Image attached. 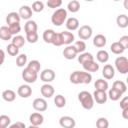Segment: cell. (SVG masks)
<instances>
[{"instance_id": "obj_13", "label": "cell", "mask_w": 128, "mask_h": 128, "mask_svg": "<svg viewBox=\"0 0 128 128\" xmlns=\"http://www.w3.org/2000/svg\"><path fill=\"white\" fill-rule=\"evenodd\" d=\"M40 91H41V94H42V96L44 98H51L54 95V92H55L54 91V87L52 85L48 84V83L42 85Z\"/></svg>"}, {"instance_id": "obj_20", "label": "cell", "mask_w": 128, "mask_h": 128, "mask_svg": "<svg viewBox=\"0 0 128 128\" xmlns=\"http://www.w3.org/2000/svg\"><path fill=\"white\" fill-rule=\"evenodd\" d=\"M2 98L7 102H13L16 98V93L11 89L4 90L2 92Z\"/></svg>"}, {"instance_id": "obj_43", "label": "cell", "mask_w": 128, "mask_h": 128, "mask_svg": "<svg viewBox=\"0 0 128 128\" xmlns=\"http://www.w3.org/2000/svg\"><path fill=\"white\" fill-rule=\"evenodd\" d=\"M31 9H32V11H34V12H41V11H43V9H44V4H43V2H41V1H35L33 4H32V7H31Z\"/></svg>"}, {"instance_id": "obj_16", "label": "cell", "mask_w": 128, "mask_h": 128, "mask_svg": "<svg viewBox=\"0 0 128 128\" xmlns=\"http://www.w3.org/2000/svg\"><path fill=\"white\" fill-rule=\"evenodd\" d=\"M82 66H83V69L87 72H97L99 70V64L97 62H95L94 60L87 61V62L83 63Z\"/></svg>"}, {"instance_id": "obj_46", "label": "cell", "mask_w": 128, "mask_h": 128, "mask_svg": "<svg viewBox=\"0 0 128 128\" xmlns=\"http://www.w3.org/2000/svg\"><path fill=\"white\" fill-rule=\"evenodd\" d=\"M62 4V0H47V6L49 8H59Z\"/></svg>"}, {"instance_id": "obj_25", "label": "cell", "mask_w": 128, "mask_h": 128, "mask_svg": "<svg viewBox=\"0 0 128 128\" xmlns=\"http://www.w3.org/2000/svg\"><path fill=\"white\" fill-rule=\"evenodd\" d=\"M24 31L25 33L29 32H36L37 31V24L34 20H28L26 24L24 25Z\"/></svg>"}, {"instance_id": "obj_41", "label": "cell", "mask_w": 128, "mask_h": 128, "mask_svg": "<svg viewBox=\"0 0 128 128\" xmlns=\"http://www.w3.org/2000/svg\"><path fill=\"white\" fill-rule=\"evenodd\" d=\"M26 40L29 43H36L38 41V33L36 32H29L26 33Z\"/></svg>"}, {"instance_id": "obj_17", "label": "cell", "mask_w": 128, "mask_h": 128, "mask_svg": "<svg viewBox=\"0 0 128 128\" xmlns=\"http://www.w3.org/2000/svg\"><path fill=\"white\" fill-rule=\"evenodd\" d=\"M102 75L105 79H112L115 75V70H114V67L110 64H106L104 67H103V70H102Z\"/></svg>"}, {"instance_id": "obj_32", "label": "cell", "mask_w": 128, "mask_h": 128, "mask_svg": "<svg viewBox=\"0 0 128 128\" xmlns=\"http://www.w3.org/2000/svg\"><path fill=\"white\" fill-rule=\"evenodd\" d=\"M54 104L58 108H63L66 105V99H65V97L63 95H61V94L56 95L54 97Z\"/></svg>"}, {"instance_id": "obj_26", "label": "cell", "mask_w": 128, "mask_h": 128, "mask_svg": "<svg viewBox=\"0 0 128 128\" xmlns=\"http://www.w3.org/2000/svg\"><path fill=\"white\" fill-rule=\"evenodd\" d=\"M55 31L53 29H46L44 32H43V40L46 42V43H52V40L54 38V35H55Z\"/></svg>"}, {"instance_id": "obj_11", "label": "cell", "mask_w": 128, "mask_h": 128, "mask_svg": "<svg viewBox=\"0 0 128 128\" xmlns=\"http://www.w3.org/2000/svg\"><path fill=\"white\" fill-rule=\"evenodd\" d=\"M40 79L46 83L52 82L55 79V72L52 69H44L40 74Z\"/></svg>"}, {"instance_id": "obj_28", "label": "cell", "mask_w": 128, "mask_h": 128, "mask_svg": "<svg viewBox=\"0 0 128 128\" xmlns=\"http://www.w3.org/2000/svg\"><path fill=\"white\" fill-rule=\"evenodd\" d=\"M110 50L112 51V53L118 55V54H122V53L124 52L125 49H124V47L117 41V42H114V43L111 44V46H110Z\"/></svg>"}, {"instance_id": "obj_6", "label": "cell", "mask_w": 128, "mask_h": 128, "mask_svg": "<svg viewBox=\"0 0 128 128\" xmlns=\"http://www.w3.org/2000/svg\"><path fill=\"white\" fill-rule=\"evenodd\" d=\"M78 36L81 40H87L92 36V28L89 25H83L78 30Z\"/></svg>"}, {"instance_id": "obj_48", "label": "cell", "mask_w": 128, "mask_h": 128, "mask_svg": "<svg viewBox=\"0 0 128 128\" xmlns=\"http://www.w3.org/2000/svg\"><path fill=\"white\" fill-rule=\"evenodd\" d=\"M26 127V125H25V123H23V122H16V123H13V124H10L9 125V128H25Z\"/></svg>"}, {"instance_id": "obj_3", "label": "cell", "mask_w": 128, "mask_h": 128, "mask_svg": "<svg viewBox=\"0 0 128 128\" xmlns=\"http://www.w3.org/2000/svg\"><path fill=\"white\" fill-rule=\"evenodd\" d=\"M67 19V10L64 8H59L54 11L51 16V22L55 26H61Z\"/></svg>"}, {"instance_id": "obj_4", "label": "cell", "mask_w": 128, "mask_h": 128, "mask_svg": "<svg viewBox=\"0 0 128 128\" xmlns=\"http://www.w3.org/2000/svg\"><path fill=\"white\" fill-rule=\"evenodd\" d=\"M115 67L121 74H126L128 72V59L125 56H119L115 60Z\"/></svg>"}, {"instance_id": "obj_5", "label": "cell", "mask_w": 128, "mask_h": 128, "mask_svg": "<svg viewBox=\"0 0 128 128\" xmlns=\"http://www.w3.org/2000/svg\"><path fill=\"white\" fill-rule=\"evenodd\" d=\"M22 78L27 83H34L38 78V73H36L26 67L22 72Z\"/></svg>"}, {"instance_id": "obj_49", "label": "cell", "mask_w": 128, "mask_h": 128, "mask_svg": "<svg viewBox=\"0 0 128 128\" xmlns=\"http://www.w3.org/2000/svg\"><path fill=\"white\" fill-rule=\"evenodd\" d=\"M120 108L124 109V108H128V97H123L122 100L120 101Z\"/></svg>"}, {"instance_id": "obj_21", "label": "cell", "mask_w": 128, "mask_h": 128, "mask_svg": "<svg viewBox=\"0 0 128 128\" xmlns=\"http://www.w3.org/2000/svg\"><path fill=\"white\" fill-rule=\"evenodd\" d=\"M0 39L4 40V41H8L12 39V34L9 31L8 26H2L0 28Z\"/></svg>"}, {"instance_id": "obj_7", "label": "cell", "mask_w": 128, "mask_h": 128, "mask_svg": "<svg viewBox=\"0 0 128 128\" xmlns=\"http://www.w3.org/2000/svg\"><path fill=\"white\" fill-rule=\"evenodd\" d=\"M92 96H93L94 102H96L98 104H104L108 99L106 91H102V90H96L95 89V91H94Z\"/></svg>"}, {"instance_id": "obj_24", "label": "cell", "mask_w": 128, "mask_h": 128, "mask_svg": "<svg viewBox=\"0 0 128 128\" xmlns=\"http://www.w3.org/2000/svg\"><path fill=\"white\" fill-rule=\"evenodd\" d=\"M61 35H62V39H63V44L70 45L74 41V35L72 32L63 31V32H61Z\"/></svg>"}, {"instance_id": "obj_31", "label": "cell", "mask_w": 128, "mask_h": 128, "mask_svg": "<svg viewBox=\"0 0 128 128\" xmlns=\"http://www.w3.org/2000/svg\"><path fill=\"white\" fill-rule=\"evenodd\" d=\"M122 93L120 92V91H118V90H116V89H114V88H111L110 90H109V92H108V94H107V96L112 100V101H117V100H119L121 97H122Z\"/></svg>"}, {"instance_id": "obj_12", "label": "cell", "mask_w": 128, "mask_h": 128, "mask_svg": "<svg viewBox=\"0 0 128 128\" xmlns=\"http://www.w3.org/2000/svg\"><path fill=\"white\" fill-rule=\"evenodd\" d=\"M59 124L61 127L64 128H73L76 125V122L74 120V118L70 117V116H62L59 119Z\"/></svg>"}, {"instance_id": "obj_9", "label": "cell", "mask_w": 128, "mask_h": 128, "mask_svg": "<svg viewBox=\"0 0 128 128\" xmlns=\"http://www.w3.org/2000/svg\"><path fill=\"white\" fill-rule=\"evenodd\" d=\"M29 121L31 123V127H38L40 126L43 121H44V117L41 113H38V112H35V113H32L29 117Z\"/></svg>"}, {"instance_id": "obj_47", "label": "cell", "mask_w": 128, "mask_h": 128, "mask_svg": "<svg viewBox=\"0 0 128 128\" xmlns=\"http://www.w3.org/2000/svg\"><path fill=\"white\" fill-rule=\"evenodd\" d=\"M118 42L124 47V49H127V48H128V36H127V35L122 36V37L119 39Z\"/></svg>"}, {"instance_id": "obj_23", "label": "cell", "mask_w": 128, "mask_h": 128, "mask_svg": "<svg viewBox=\"0 0 128 128\" xmlns=\"http://www.w3.org/2000/svg\"><path fill=\"white\" fill-rule=\"evenodd\" d=\"M116 23L120 28H126L128 26V16L126 14L118 15L116 18Z\"/></svg>"}, {"instance_id": "obj_50", "label": "cell", "mask_w": 128, "mask_h": 128, "mask_svg": "<svg viewBox=\"0 0 128 128\" xmlns=\"http://www.w3.org/2000/svg\"><path fill=\"white\" fill-rule=\"evenodd\" d=\"M4 60H5V52L0 49V66L4 63Z\"/></svg>"}, {"instance_id": "obj_38", "label": "cell", "mask_w": 128, "mask_h": 128, "mask_svg": "<svg viewBox=\"0 0 128 128\" xmlns=\"http://www.w3.org/2000/svg\"><path fill=\"white\" fill-rule=\"evenodd\" d=\"M11 124V119L7 115H0V128H7Z\"/></svg>"}, {"instance_id": "obj_39", "label": "cell", "mask_w": 128, "mask_h": 128, "mask_svg": "<svg viewBox=\"0 0 128 128\" xmlns=\"http://www.w3.org/2000/svg\"><path fill=\"white\" fill-rule=\"evenodd\" d=\"M6 50H7L8 54H9L10 56H16V55H18V53H19V48H18L16 45H14L13 43H10V44L6 47Z\"/></svg>"}, {"instance_id": "obj_36", "label": "cell", "mask_w": 128, "mask_h": 128, "mask_svg": "<svg viewBox=\"0 0 128 128\" xmlns=\"http://www.w3.org/2000/svg\"><path fill=\"white\" fill-rule=\"evenodd\" d=\"M27 68H29V69H31L32 71H34V72L38 73V72L40 71L41 64H40V62H39L38 60H31V61L28 63Z\"/></svg>"}, {"instance_id": "obj_22", "label": "cell", "mask_w": 128, "mask_h": 128, "mask_svg": "<svg viewBox=\"0 0 128 128\" xmlns=\"http://www.w3.org/2000/svg\"><path fill=\"white\" fill-rule=\"evenodd\" d=\"M20 20H21V18L19 16V13H17V12H10L6 16V23L8 25L9 24H12V23L20 22Z\"/></svg>"}, {"instance_id": "obj_35", "label": "cell", "mask_w": 128, "mask_h": 128, "mask_svg": "<svg viewBox=\"0 0 128 128\" xmlns=\"http://www.w3.org/2000/svg\"><path fill=\"white\" fill-rule=\"evenodd\" d=\"M11 43H13L14 45H16L18 48L22 47L24 44H25V39L23 36L21 35H15L12 39H11Z\"/></svg>"}, {"instance_id": "obj_15", "label": "cell", "mask_w": 128, "mask_h": 128, "mask_svg": "<svg viewBox=\"0 0 128 128\" xmlns=\"http://www.w3.org/2000/svg\"><path fill=\"white\" fill-rule=\"evenodd\" d=\"M17 94L22 98H28L32 94V88L29 85H21L17 90Z\"/></svg>"}, {"instance_id": "obj_51", "label": "cell", "mask_w": 128, "mask_h": 128, "mask_svg": "<svg viewBox=\"0 0 128 128\" xmlns=\"http://www.w3.org/2000/svg\"><path fill=\"white\" fill-rule=\"evenodd\" d=\"M122 117L124 118V119H128V108H124V109H122Z\"/></svg>"}, {"instance_id": "obj_18", "label": "cell", "mask_w": 128, "mask_h": 128, "mask_svg": "<svg viewBox=\"0 0 128 128\" xmlns=\"http://www.w3.org/2000/svg\"><path fill=\"white\" fill-rule=\"evenodd\" d=\"M106 42H107V39L104 35L102 34H97L94 38H93V45L98 47V48H102L106 45Z\"/></svg>"}, {"instance_id": "obj_8", "label": "cell", "mask_w": 128, "mask_h": 128, "mask_svg": "<svg viewBox=\"0 0 128 128\" xmlns=\"http://www.w3.org/2000/svg\"><path fill=\"white\" fill-rule=\"evenodd\" d=\"M32 106H33V108H34L36 111H38V112H44V111L47 110V107H48L46 100L43 99V98H36V99L33 101Z\"/></svg>"}, {"instance_id": "obj_52", "label": "cell", "mask_w": 128, "mask_h": 128, "mask_svg": "<svg viewBox=\"0 0 128 128\" xmlns=\"http://www.w3.org/2000/svg\"><path fill=\"white\" fill-rule=\"evenodd\" d=\"M127 3H128V0H124V7H125V9H128V5H127Z\"/></svg>"}, {"instance_id": "obj_40", "label": "cell", "mask_w": 128, "mask_h": 128, "mask_svg": "<svg viewBox=\"0 0 128 128\" xmlns=\"http://www.w3.org/2000/svg\"><path fill=\"white\" fill-rule=\"evenodd\" d=\"M27 63V56L26 54H20L16 58V65L18 67H24V65Z\"/></svg>"}, {"instance_id": "obj_54", "label": "cell", "mask_w": 128, "mask_h": 128, "mask_svg": "<svg viewBox=\"0 0 128 128\" xmlns=\"http://www.w3.org/2000/svg\"><path fill=\"white\" fill-rule=\"evenodd\" d=\"M114 1H120V0H114Z\"/></svg>"}, {"instance_id": "obj_34", "label": "cell", "mask_w": 128, "mask_h": 128, "mask_svg": "<svg viewBox=\"0 0 128 128\" xmlns=\"http://www.w3.org/2000/svg\"><path fill=\"white\" fill-rule=\"evenodd\" d=\"M112 88H114V89H116V90L120 91L122 94H123V93H125V92H126V90H127V86H126V84H125L123 81H120V80L114 81Z\"/></svg>"}, {"instance_id": "obj_29", "label": "cell", "mask_w": 128, "mask_h": 128, "mask_svg": "<svg viewBox=\"0 0 128 128\" xmlns=\"http://www.w3.org/2000/svg\"><path fill=\"white\" fill-rule=\"evenodd\" d=\"M94 86L96 88V90H102V91H106L108 89V82L104 79H97L96 82L94 83Z\"/></svg>"}, {"instance_id": "obj_37", "label": "cell", "mask_w": 128, "mask_h": 128, "mask_svg": "<svg viewBox=\"0 0 128 128\" xmlns=\"http://www.w3.org/2000/svg\"><path fill=\"white\" fill-rule=\"evenodd\" d=\"M8 28H9V31L11 32L12 35H17V34L21 31V25H20V22H16V23L9 24V25H8Z\"/></svg>"}, {"instance_id": "obj_10", "label": "cell", "mask_w": 128, "mask_h": 128, "mask_svg": "<svg viewBox=\"0 0 128 128\" xmlns=\"http://www.w3.org/2000/svg\"><path fill=\"white\" fill-rule=\"evenodd\" d=\"M78 52L75 48L74 45H68L66 48H64L63 50V56L64 58H66L67 60H72L77 56Z\"/></svg>"}, {"instance_id": "obj_19", "label": "cell", "mask_w": 128, "mask_h": 128, "mask_svg": "<svg viewBox=\"0 0 128 128\" xmlns=\"http://www.w3.org/2000/svg\"><path fill=\"white\" fill-rule=\"evenodd\" d=\"M79 27V21L77 18L75 17H71V18H68L66 20V28L70 31H74L76 29H78Z\"/></svg>"}, {"instance_id": "obj_1", "label": "cell", "mask_w": 128, "mask_h": 128, "mask_svg": "<svg viewBox=\"0 0 128 128\" xmlns=\"http://www.w3.org/2000/svg\"><path fill=\"white\" fill-rule=\"evenodd\" d=\"M69 79L73 84H89L92 80V75L87 71H74Z\"/></svg>"}, {"instance_id": "obj_27", "label": "cell", "mask_w": 128, "mask_h": 128, "mask_svg": "<svg viewBox=\"0 0 128 128\" xmlns=\"http://www.w3.org/2000/svg\"><path fill=\"white\" fill-rule=\"evenodd\" d=\"M96 58L100 63H106L109 60V54L106 50H99L96 54Z\"/></svg>"}, {"instance_id": "obj_45", "label": "cell", "mask_w": 128, "mask_h": 128, "mask_svg": "<svg viewBox=\"0 0 128 128\" xmlns=\"http://www.w3.org/2000/svg\"><path fill=\"white\" fill-rule=\"evenodd\" d=\"M74 46H75V48H76V50H77L78 53H82V52H84L85 49H86V44H85V42H84L83 40L76 41L75 44H74Z\"/></svg>"}, {"instance_id": "obj_53", "label": "cell", "mask_w": 128, "mask_h": 128, "mask_svg": "<svg viewBox=\"0 0 128 128\" xmlns=\"http://www.w3.org/2000/svg\"><path fill=\"white\" fill-rule=\"evenodd\" d=\"M85 1H87V2H91V1H94V0H85Z\"/></svg>"}, {"instance_id": "obj_14", "label": "cell", "mask_w": 128, "mask_h": 128, "mask_svg": "<svg viewBox=\"0 0 128 128\" xmlns=\"http://www.w3.org/2000/svg\"><path fill=\"white\" fill-rule=\"evenodd\" d=\"M19 16L21 19H25V20H29L32 17V9L31 7L27 6V5H23L20 7L19 9Z\"/></svg>"}, {"instance_id": "obj_2", "label": "cell", "mask_w": 128, "mask_h": 128, "mask_svg": "<svg viewBox=\"0 0 128 128\" xmlns=\"http://www.w3.org/2000/svg\"><path fill=\"white\" fill-rule=\"evenodd\" d=\"M78 100L81 103L82 107L86 110H90L94 106V99L93 96L88 91H81L78 94Z\"/></svg>"}, {"instance_id": "obj_42", "label": "cell", "mask_w": 128, "mask_h": 128, "mask_svg": "<svg viewBox=\"0 0 128 128\" xmlns=\"http://www.w3.org/2000/svg\"><path fill=\"white\" fill-rule=\"evenodd\" d=\"M108 126H109V122L106 118L100 117L97 119V121H96V127L97 128H108Z\"/></svg>"}, {"instance_id": "obj_44", "label": "cell", "mask_w": 128, "mask_h": 128, "mask_svg": "<svg viewBox=\"0 0 128 128\" xmlns=\"http://www.w3.org/2000/svg\"><path fill=\"white\" fill-rule=\"evenodd\" d=\"M51 44H53L54 46H61V45H63V39H62L61 33H55L54 38H53Z\"/></svg>"}, {"instance_id": "obj_33", "label": "cell", "mask_w": 128, "mask_h": 128, "mask_svg": "<svg viewBox=\"0 0 128 128\" xmlns=\"http://www.w3.org/2000/svg\"><path fill=\"white\" fill-rule=\"evenodd\" d=\"M67 9H68V11H70L72 13H76L80 10V3L77 0H72L68 3Z\"/></svg>"}, {"instance_id": "obj_30", "label": "cell", "mask_w": 128, "mask_h": 128, "mask_svg": "<svg viewBox=\"0 0 128 128\" xmlns=\"http://www.w3.org/2000/svg\"><path fill=\"white\" fill-rule=\"evenodd\" d=\"M90 60H94V57L91 53L89 52H82L79 56H78V62L80 64H83L87 61H90Z\"/></svg>"}]
</instances>
